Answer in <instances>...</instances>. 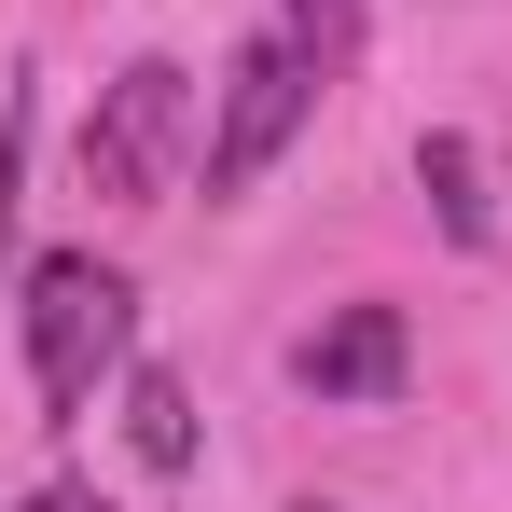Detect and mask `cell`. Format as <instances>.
I'll return each mask as SVG.
<instances>
[{
  "mask_svg": "<svg viewBox=\"0 0 512 512\" xmlns=\"http://www.w3.org/2000/svg\"><path fill=\"white\" fill-rule=\"evenodd\" d=\"M125 319H139V291H125L97 250H42V263H28V374H42V429H70L97 402V374L125 360Z\"/></svg>",
  "mask_w": 512,
  "mask_h": 512,
  "instance_id": "6da1fadb",
  "label": "cell"
},
{
  "mask_svg": "<svg viewBox=\"0 0 512 512\" xmlns=\"http://www.w3.org/2000/svg\"><path fill=\"white\" fill-rule=\"evenodd\" d=\"M305 111H319V56H305L291 28L236 42V70H222V125H208V194H250V180L291 153Z\"/></svg>",
  "mask_w": 512,
  "mask_h": 512,
  "instance_id": "7a4b0ae2",
  "label": "cell"
},
{
  "mask_svg": "<svg viewBox=\"0 0 512 512\" xmlns=\"http://www.w3.org/2000/svg\"><path fill=\"white\" fill-rule=\"evenodd\" d=\"M180 125H194V70H180V56L111 70V97H97V125H84V180L111 194V208H153V194H167Z\"/></svg>",
  "mask_w": 512,
  "mask_h": 512,
  "instance_id": "3957f363",
  "label": "cell"
},
{
  "mask_svg": "<svg viewBox=\"0 0 512 512\" xmlns=\"http://www.w3.org/2000/svg\"><path fill=\"white\" fill-rule=\"evenodd\" d=\"M291 374H305L319 402H388V388H402V305H346L333 333L291 346Z\"/></svg>",
  "mask_w": 512,
  "mask_h": 512,
  "instance_id": "277c9868",
  "label": "cell"
},
{
  "mask_svg": "<svg viewBox=\"0 0 512 512\" xmlns=\"http://www.w3.org/2000/svg\"><path fill=\"white\" fill-rule=\"evenodd\" d=\"M125 443H139V471H194V402H180V374H125Z\"/></svg>",
  "mask_w": 512,
  "mask_h": 512,
  "instance_id": "5b68a950",
  "label": "cell"
},
{
  "mask_svg": "<svg viewBox=\"0 0 512 512\" xmlns=\"http://www.w3.org/2000/svg\"><path fill=\"white\" fill-rule=\"evenodd\" d=\"M416 180H429V208H443V236H457V250H485V236H499V222H485V167H471V139H429Z\"/></svg>",
  "mask_w": 512,
  "mask_h": 512,
  "instance_id": "8992f818",
  "label": "cell"
},
{
  "mask_svg": "<svg viewBox=\"0 0 512 512\" xmlns=\"http://www.w3.org/2000/svg\"><path fill=\"white\" fill-rule=\"evenodd\" d=\"M360 14H374V0H291V42L319 56V84H333L346 56H360Z\"/></svg>",
  "mask_w": 512,
  "mask_h": 512,
  "instance_id": "52a82bcc",
  "label": "cell"
},
{
  "mask_svg": "<svg viewBox=\"0 0 512 512\" xmlns=\"http://www.w3.org/2000/svg\"><path fill=\"white\" fill-rule=\"evenodd\" d=\"M14 194H28V84L0 97V250H14Z\"/></svg>",
  "mask_w": 512,
  "mask_h": 512,
  "instance_id": "ba28073f",
  "label": "cell"
},
{
  "mask_svg": "<svg viewBox=\"0 0 512 512\" xmlns=\"http://www.w3.org/2000/svg\"><path fill=\"white\" fill-rule=\"evenodd\" d=\"M28 512H111V499H97V485H42Z\"/></svg>",
  "mask_w": 512,
  "mask_h": 512,
  "instance_id": "9c48e42d",
  "label": "cell"
},
{
  "mask_svg": "<svg viewBox=\"0 0 512 512\" xmlns=\"http://www.w3.org/2000/svg\"><path fill=\"white\" fill-rule=\"evenodd\" d=\"M305 512H319V499H305Z\"/></svg>",
  "mask_w": 512,
  "mask_h": 512,
  "instance_id": "30bf717a",
  "label": "cell"
}]
</instances>
